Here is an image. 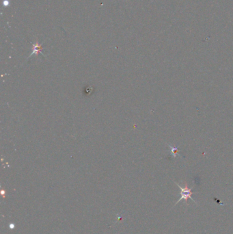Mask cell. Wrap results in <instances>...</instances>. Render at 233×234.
Listing matches in <instances>:
<instances>
[{
  "label": "cell",
  "instance_id": "6da1fadb",
  "mask_svg": "<svg viewBox=\"0 0 233 234\" xmlns=\"http://www.w3.org/2000/svg\"><path fill=\"white\" fill-rule=\"evenodd\" d=\"M174 183H175L177 186H178L180 188V189H181V198H180V199H179L176 202L174 206L178 204V203L180 201H181V200H184L185 201V203L186 205H188V203H187V202H188L189 199H191L197 205V202L193 199V198L191 197L192 194H194V193L192 192V188H193V187L189 188L188 187V185H187V183H185V185H184L183 187L181 186V185H180L178 184V183H176V182H174Z\"/></svg>",
  "mask_w": 233,
  "mask_h": 234
},
{
  "label": "cell",
  "instance_id": "7a4b0ae2",
  "mask_svg": "<svg viewBox=\"0 0 233 234\" xmlns=\"http://www.w3.org/2000/svg\"><path fill=\"white\" fill-rule=\"evenodd\" d=\"M168 147H169V149H170L169 150V151H170V155L173 158H175L177 156H181L179 153V152L180 151L179 147H174V146H172L171 144H168Z\"/></svg>",
  "mask_w": 233,
  "mask_h": 234
},
{
  "label": "cell",
  "instance_id": "3957f363",
  "mask_svg": "<svg viewBox=\"0 0 233 234\" xmlns=\"http://www.w3.org/2000/svg\"><path fill=\"white\" fill-rule=\"evenodd\" d=\"M33 46H34V49H33V52L32 53L31 55L33 54H34V53H38L40 52V51H41V49H42V47L39 44V43H37V44H36V45H34Z\"/></svg>",
  "mask_w": 233,
  "mask_h": 234
}]
</instances>
